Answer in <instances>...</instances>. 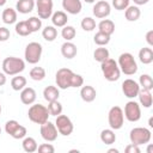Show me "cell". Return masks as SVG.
I'll return each mask as SVG.
<instances>
[{
  "instance_id": "1",
  "label": "cell",
  "mask_w": 153,
  "mask_h": 153,
  "mask_svg": "<svg viewBox=\"0 0 153 153\" xmlns=\"http://www.w3.org/2000/svg\"><path fill=\"white\" fill-rule=\"evenodd\" d=\"M56 86L61 90L69 87H81L84 85V78L80 74L74 73L69 68H60L55 74Z\"/></svg>"
},
{
  "instance_id": "2",
  "label": "cell",
  "mask_w": 153,
  "mask_h": 153,
  "mask_svg": "<svg viewBox=\"0 0 153 153\" xmlns=\"http://www.w3.org/2000/svg\"><path fill=\"white\" fill-rule=\"evenodd\" d=\"M25 69V62L23 59L16 56H8L2 61V72L6 75H17Z\"/></svg>"
},
{
  "instance_id": "3",
  "label": "cell",
  "mask_w": 153,
  "mask_h": 153,
  "mask_svg": "<svg viewBox=\"0 0 153 153\" xmlns=\"http://www.w3.org/2000/svg\"><path fill=\"white\" fill-rule=\"evenodd\" d=\"M100 69H102V73L104 75V78L108 80V81H117L121 76V71H120V67L117 65V62L109 57L106 59L105 61H103L100 63Z\"/></svg>"
},
{
  "instance_id": "4",
  "label": "cell",
  "mask_w": 153,
  "mask_h": 153,
  "mask_svg": "<svg viewBox=\"0 0 153 153\" xmlns=\"http://www.w3.org/2000/svg\"><path fill=\"white\" fill-rule=\"evenodd\" d=\"M49 111L48 108L42 105V104H31V106L29 108L27 111V117L31 122L36 123V124H43L44 122L48 121L49 118Z\"/></svg>"
},
{
  "instance_id": "5",
  "label": "cell",
  "mask_w": 153,
  "mask_h": 153,
  "mask_svg": "<svg viewBox=\"0 0 153 153\" xmlns=\"http://www.w3.org/2000/svg\"><path fill=\"white\" fill-rule=\"evenodd\" d=\"M117 65L120 71L126 75H134L137 72V63L130 53H122L118 56Z\"/></svg>"
},
{
  "instance_id": "6",
  "label": "cell",
  "mask_w": 153,
  "mask_h": 153,
  "mask_svg": "<svg viewBox=\"0 0 153 153\" xmlns=\"http://www.w3.org/2000/svg\"><path fill=\"white\" fill-rule=\"evenodd\" d=\"M152 139V133L148 128L145 127H135L130 130L129 133V140L130 143L141 146V145H147Z\"/></svg>"
},
{
  "instance_id": "7",
  "label": "cell",
  "mask_w": 153,
  "mask_h": 153,
  "mask_svg": "<svg viewBox=\"0 0 153 153\" xmlns=\"http://www.w3.org/2000/svg\"><path fill=\"white\" fill-rule=\"evenodd\" d=\"M42 53H43V48H42L41 43H38V42H30L25 47V51H24L25 61L27 63L36 65V63L39 62V60L42 57Z\"/></svg>"
},
{
  "instance_id": "8",
  "label": "cell",
  "mask_w": 153,
  "mask_h": 153,
  "mask_svg": "<svg viewBox=\"0 0 153 153\" xmlns=\"http://www.w3.org/2000/svg\"><path fill=\"white\" fill-rule=\"evenodd\" d=\"M108 122L111 129L114 130H118L123 127L124 123V115H123V110L122 108L115 105L109 110L108 114Z\"/></svg>"
},
{
  "instance_id": "9",
  "label": "cell",
  "mask_w": 153,
  "mask_h": 153,
  "mask_svg": "<svg viewBox=\"0 0 153 153\" xmlns=\"http://www.w3.org/2000/svg\"><path fill=\"white\" fill-rule=\"evenodd\" d=\"M5 131L12 136L13 139L16 140H19V139H24L27 134V130L24 126L19 124L18 121L16 120H10L5 123Z\"/></svg>"
},
{
  "instance_id": "10",
  "label": "cell",
  "mask_w": 153,
  "mask_h": 153,
  "mask_svg": "<svg viewBox=\"0 0 153 153\" xmlns=\"http://www.w3.org/2000/svg\"><path fill=\"white\" fill-rule=\"evenodd\" d=\"M123 115L129 122H137L141 118V108L140 104L135 100H129L124 105Z\"/></svg>"
},
{
  "instance_id": "11",
  "label": "cell",
  "mask_w": 153,
  "mask_h": 153,
  "mask_svg": "<svg viewBox=\"0 0 153 153\" xmlns=\"http://www.w3.org/2000/svg\"><path fill=\"white\" fill-rule=\"evenodd\" d=\"M55 126L57 128V131L59 134L63 135V136H68L73 133L74 130V126H73V122L72 120L66 116V115H59L56 116V121H55Z\"/></svg>"
},
{
  "instance_id": "12",
  "label": "cell",
  "mask_w": 153,
  "mask_h": 153,
  "mask_svg": "<svg viewBox=\"0 0 153 153\" xmlns=\"http://www.w3.org/2000/svg\"><path fill=\"white\" fill-rule=\"evenodd\" d=\"M36 11L41 19H49L53 14L54 2L53 0H36L35 1Z\"/></svg>"
},
{
  "instance_id": "13",
  "label": "cell",
  "mask_w": 153,
  "mask_h": 153,
  "mask_svg": "<svg viewBox=\"0 0 153 153\" xmlns=\"http://www.w3.org/2000/svg\"><path fill=\"white\" fill-rule=\"evenodd\" d=\"M39 133H41V136L43 140H45L47 142H53L57 139V128L54 123L47 121L44 122L43 124H41V128H39Z\"/></svg>"
},
{
  "instance_id": "14",
  "label": "cell",
  "mask_w": 153,
  "mask_h": 153,
  "mask_svg": "<svg viewBox=\"0 0 153 153\" xmlns=\"http://www.w3.org/2000/svg\"><path fill=\"white\" fill-rule=\"evenodd\" d=\"M139 91H140V85L137 81L129 78L122 82V92L127 98H129V99L135 98L137 96Z\"/></svg>"
},
{
  "instance_id": "15",
  "label": "cell",
  "mask_w": 153,
  "mask_h": 153,
  "mask_svg": "<svg viewBox=\"0 0 153 153\" xmlns=\"http://www.w3.org/2000/svg\"><path fill=\"white\" fill-rule=\"evenodd\" d=\"M92 12H93V16L96 18H99V19H104L106 18L110 12H111V5L105 1V0H100V1H97L94 5H93V8H92Z\"/></svg>"
},
{
  "instance_id": "16",
  "label": "cell",
  "mask_w": 153,
  "mask_h": 153,
  "mask_svg": "<svg viewBox=\"0 0 153 153\" xmlns=\"http://www.w3.org/2000/svg\"><path fill=\"white\" fill-rule=\"evenodd\" d=\"M63 10L69 14H79L82 10L81 0H62Z\"/></svg>"
},
{
  "instance_id": "17",
  "label": "cell",
  "mask_w": 153,
  "mask_h": 153,
  "mask_svg": "<svg viewBox=\"0 0 153 153\" xmlns=\"http://www.w3.org/2000/svg\"><path fill=\"white\" fill-rule=\"evenodd\" d=\"M36 98H37V94H36V91L32 88V87H24L22 91H20V100L23 104L25 105H31L36 102Z\"/></svg>"
},
{
  "instance_id": "18",
  "label": "cell",
  "mask_w": 153,
  "mask_h": 153,
  "mask_svg": "<svg viewBox=\"0 0 153 153\" xmlns=\"http://www.w3.org/2000/svg\"><path fill=\"white\" fill-rule=\"evenodd\" d=\"M61 54L65 59L67 60H71L73 57L76 56L78 54V48L74 43H72L71 41H66L62 45H61Z\"/></svg>"
},
{
  "instance_id": "19",
  "label": "cell",
  "mask_w": 153,
  "mask_h": 153,
  "mask_svg": "<svg viewBox=\"0 0 153 153\" xmlns=\"http://www.w3.org/2000/svg\"><path fill=\"white\" fill-rule=\"evenodd\" d=\"M136 97L139 98V104L142 105L143 108L148 109V108L152 106V104H153V96H152V92L149 90L140 88V91H139Z\"/></svg>"
},
{
  "instance_id": "20",
  "label": "cell",
  "mask_w": 153,
  "mask_h": 153,
  "mask_svg": "<svg viewBox=\"0 0 153 153\" xmlns=\"http://www.w3.org/2000/svg\"><path fill=\"white\" fill-rule=\"evenodd\" d=\"M80 97L84 102L86 103H91L96 99L97 97V91L93 86L91 85H85V86H81L80 88Z\"/></svg>"
},
{
  "instance_id": "21",
  "label": "cell",
  "mask_w": 153,
  "mask_h": 153,
  "mask_svg": "<svg viewBox=\"0 0 153 153\" xmlns=\"http://www.w3.org/2000/svg\"><path fill=\"white\" fill-rule=\"evenodd\" d=\"M50 18H51V23L55 27H63L65 25H67V22H68V16L63 11L53 12Z\"/></svg>"
},
{
  "instance_id": "22",
  "label": "cell",
  "mask_w": 153,
  "mask_h": 153,
  "mask_svg": "<svg viewBox=\"0 0 153 153\" xmlns=\"http://www.w3.org/2000/svg\"><path fill=\"white\" fill-rule=\"evenodd\" d=\"M35 8V0H18L16 4L17 12L22 14H27Z\"/></svg>"
},
{
  "instance_id": "23",
  "label": "cell",
  "mask_w": 153,
  "mask_h": 153,
  "mask_svg": "<svg viewBox=\"0 0 153 153\" xmlns=\"http://www.w3.org/2000/svg\"><path fill=\"white\" fill-rule=\"evenodd\" d=\"M60 97V88L54 85H49L43 90V98L49 103L53 100H57Z\"/></svg>"
},
{
  "instance_id": "24",
  "label": "cell",
  "mask_w": 153,
  "mask_h": 153,
  "mask_svg": "<svg viewBox=\"0 0 153 153\" xmlns=\"http://www.w3.org/2000/svg\"><path fill=\"white\" fill-rule=\"evenodd\" d=\"M139 60L143 65H149L153 62V50L151 47H143L139 50Z\"/></svg>"
},
{
  "instance_id": "25",
  "label": "cell",
  "mask_w": 153,
  "mask_h": 153,
  "mask_svg": "<svg viewBox=\"0 0 153 153\" xmlns=\"http://www.w3.org/2000/svg\"><path fill=\"white\" fill-rule=\"evenodd\" d=\"M140 16H141V11L136 5H133V6L129 5L124 10V17L128 22H136L140 18Z\"/></svg>"
},
{
  "instance_id": "26",
  "label": "cell",
  "mask_w": 153,
  "mask_h": 153,
  "mask_svg": "<svg viewBox=\"0 0 153 153\" xmlns=\"http://www.w3.org/2000/svg\"><path fill=\"white\" fill-rule=\"evenodd\" d=\"M98 31L111 36L115 32V23L110 19H102L98 24Z\"/></svg>"
},
{
  "instance_id": "27",
  "label": "cell",
  "mask_w": 153,
  "mask_h": 153,
  "mask_svg": "<svg viewBox=\"0 0 153 153\" xmlns=\"http://www.w3.org/2000/svg\"><path fill=\"white\" fill-rule=\"evenodd\" d=\"M1 18H2V22H4L5 24H8V25L14 24V23L17 22V11H16L14 8L7 7V8L4 10Z\"/></svg>"
},
{
  "instance_id": "28",
  "label": "cell",
  "mask_w": 153,
  "mask_h": 153,
  "mask_svg": "<svg viewBox=\"0 0 153 153\" xmlns=\"http://www.w3.org/2000/svg\"><path fill=\"white\" fill-rule=\"evenodd\" d=\"M100 141L105 145H112L116 141V134L114 129H103L100 131Z\"/></svg>"
},
{
  "instance_id": "29",
  "label": "cell",
  "mask_w": 153,
  "mask_h": 153,
  "mask_svg": "<svg viewBox=\"0 0 153 153\" xmlns=\"http://www.w3.org/2000/svg\"><path fill=\"white\" fill-rule=\"evenodd\" d=\"M22 146H23V149H24L25 152H27V153H33V152H36V151H37V147H38L36 140H35L33 137H31V136H25V137L23 139Z\"/></svg>"
},
{
  "instance_id": "30",
  "label": "cell",
  "mask_w": 153,
  "mask_h": 153,
  "mask_svg": "<svg viewBox=\"0 0 153 153\" xmlns=\"http://www.w3.org/2000/svg\"><path fill=\"white\" fill-rule=\"evenodd\" d=\"M42 36L47 42H53L57 37V30L54 25H48L42 30Z\"/></svg>"
},
{
  "instance_id": "31",
  "label": "cell",
  "mask_w": 153,
  "mask_h": 153,
  "mask_svg": "<svg viewBox=\"0 0 153 153\" xmlns=\"http://www.w3.org/2000/svg\"><path fill=\"white\" fill-rule=\"evenodd\" d=\"M110 57V53H109V50L106 49V48H104V47H98V48H96V50L93 51V59L97 61V62H99V63H102L103 61H105L106 59H109Z\"/></svg>"
},
{
  "instance_id": "32",
  "label": "cell",
  "mask_w": 153,
  "mask_h": 153,
  "mask_svg": "<svg viewBox=\"0 0 153 153\" xmlns=\"http://www.w3.org/2000/svg\"><path fill=\"white\" fill-rule=\"evenodd\" d=\"M25 86H26V78L25 76L17 74L16 76L12 78V80H11V87L14 91H22Z\"/></svg>"
},
{
  "instance_id": "33",
  "label": "cell",
  "mask_w": 153,
  "mask_h": 153,
  "mask_svg": "<svg viewBox=\"0 0 153 153\" xmlns=\"http://www.w3.org/2000/svg\"><path fill=\"white\" fill-rule=\"evenodd\" d=\"M139 85L140 88H145V90H153V79L149 74H142L139 78Z\"/></svg>"
},
{
  "instance_id": "34",
  "label": "cell",
  "mask_w": 153,
  "mask_h": 153,
  "mask_svg": "<svg viewBox=\"0 0 153 153\" xmlns=\"http://www.w3.org/2000/svg\"><path fill=\"white\" fill-rule=\"evenodd\" d=\"M48 111H49V115L50 116H59L60 114H62V104L59 102V100H53V102H49L48 104Z\"/></svg>"
},
{
  "instance_id": "35",
  "label": "cell",
  "mask_w": 153,
  "mask_h": 153,
  "mask_svg": "<svg viewBox=\"0 0 153 153\" xmlns=\"http://www.w3.org/2000/svg\"><path fill=\"white\" fill-rule=\"evenodd\" d=\"M26 24H27V26H29V29L32 33V32L38 31L42 27V19L39 17H30L26 20Z\"/></svg>"
},
{
  "instance_id": "36",
  "label": "cell",
  "mask_w": 153,
  "mask_h": 153,
  "mask_svg": "<svg viewBox=\"0 0 153 153\" xmlns=\"http://www.w3.org/2000/svg\"><path fill=\"white\" fill-rule=\"evenodd\" d=\"M75 35H76V31L72 25H65L61 30V36L65 41H72L75 37Z\"/></svg>"
},
{
  "instance_id": "37",
  "label": "cell",
  "mask_w": 153,
  "mask_h": 153,
  "mask_svg": "<svg viewBox=\"0 0 153 153\" xmlns=\"http://www.w3.org/2000/svg\"><path fill=\"white\" fill-rule=\"evenodd\" d=\"M30 78L35 81H41L45 78V69L43 67H33L30 71Z\"/></svg>"
},
{
  "instance_id": "38",
  "label": "cell",
  "mask_w": 153,
  "mask_h": 153,
  "mask_svg": "<svg viewBox=\"0 0 153 153\" xmlns=\"http://www.w3.org/2000/svg\"><path fill=\"white\" fill-rule=\"evenodd\" d=\"M14 29H16L17 35L23 36V37L29 36V35L31 33V31H30V29H29V26H27V24H26V20H22V22L16 23V27H14Z\"/></svg>"
},
{
  "instance_id": "39",
  "label": "cell",
  "mask_w": 153,
  "mask_h": 153,
  "mask_svg": "<svg viewBox=\"0 0 153 153\" xmlns=\"http://www.w3.org/2000/svg\"><path fill=\"white\" fill-rule=\"evenodd\" d=\"M110 37H111V36H109V35H106V33H104V32L98 31V32L94 35L93 41H94V43H96L98 47H104V45H106V44L110 42Z\"/></svg>"
},
{
  "instance_id": "40",
  "label": "cell",
  "mask_w": 153,
  "mask_h": 153,
  "mask_svg": "<svg viewBox=\"0 0 153 153\" xmlns=\"http://www.w3.org/2000/svg\"><path fill=\"white\" fill-rule=\"evenodd\" d=\"M96 20L92 17H85L80 23V26L84 31H93L96 29Z\"/></svg>"
},
{
  "instance_id": "41",
  "label": "cell",
  "mask_w": 153,
  "mask_h": 153,
  "mask_svg": "<svg viewBox=\"0 0 153 153\" xmlns=\"http://www.w3.org/2000/svg\"><path fill=\"white\" fill-rule=\"evenodd\" d=\"M129 2H130V0H112L111 1L112 6L117 11H124L129 6Z\"/></svg>"
},
{
  "instance_id": "42",
  "label": "cell",
  "mask_w": 153,
  "mask_h": 153,
  "mask_svg": "<svg viewBox=\"0 0 153 153\" xmlns=\"http://www.w3.org/2000/svg\"><path fill=\"white\" fill-rule=\"evenodd\" d=\"M37 151L39 153H54L55 152V147L51 143H42L37 147Z\"/></svg>"
},
{
  "instance_id": "43",
  "label": "cell",
  "mask_w": 153,
  "mask_h": 153,
  "mask_svg": "<svg viewBox=\"0 0 153 153\" xmlns=\"http://www.w3.org/2000/svg\"><path fill=\"white\" fill-rule=\"evenodd\" d=\"M11 36V32L7 27L0 26V42H6Z\"/></svg>"
},
{
  "instance_id": "44",
  "label": "cell",
  "mask_w": 153,
  "mask_h": 153,
  "mask_svg": "<svg viewBox=\"0 0 153 153\" xmlns=\"http://www.w3.org/2000/svg\"><path fill=\"white\" fill-rule=\"evenodd\" d=\"M124 151H126V153H140V152H141L140 147H139L137 145H134V143H129V145L124 148Z\"/></svg>"
},
{
  "instance_id": "45",
  "label": "cell",
  "mask_w": 153,
  "mask_h": 153,
  "mask_svg": "<svg viewBox=\"0 0 153 153\" xmlns=\"http://www.w3.org/2000/svg\"><path fill=\"white\" fill-rule=\"evenodd\" d=\"M146 42L148 43L149 47H153V30L147 31V33H146Z\"/></svg>"
},
{
  "instance_id": "46",
  "label": "cell",
  "mask_w": 153,
  "mask_h": 153,
  "mask_svg": "<svg viewBox=\"0 0 153 153\" xmlns=\"http://www.w3.org/2000/svg\"><path fill=\"white\" fill-rule=\"evenodd\" d=\"M7 81V78H6V74L4 72H0V86H4Z\"/></svg>"
},
{
  "instance_id": "47",
  "label": "cell",
  "mask_w": 153,
  "mask_h": 153,
  "mask_svg": "<svg viewBox=\"0 0 153 153\" xmlns=\"http://www.w3.org/2000/svg\"><path fill=\"white\" fill-rule=\"evenodd\" d=\"M133 1H134V4L136 6H141V5H146L149 0H133Z\"/></svg>"
},
{
  "instance_id": "48",
  "label": "cell",
  "mask_w": 153,
  "mask_h": 153,
  "mask_svg": "<svg viewBox=\"0 0 153 153\" xmlns=\"http://www.w3.org/2000/svg\"><path fill=\"white\" fill-rule=\"evenodd\" d=\"M108 153H118V149L117 148H109Z\"/></svg>"
},
{
  "instance_id": "49",
  "label": "cell",
  "mask_w": 153,
  "mask_h": 153,
  "mask_svg": "<svg viewBox=\"0 0 153 153\" xmlns=\"http://www.w3.org/2000/svg\"><path fill=\"white\" fill-rule=\"evenodd\" d=\"M6 1H7V0H0V7H1V6H4V5L6 4Z\"/></svg>"
},
{
  "instance_id": "50",
  "label": "cell",
  "mask_w": 153,
  "mask_h": 153,
  "mask_svg": "<svg viewBox=\"0 0 153 153\" xmlns=\"http://www.w3.org/2000/svg\"><path fill=\"white\" fill-rule=\"evenodd\" d=\"M85 2H87V4H92V2H94L96 0H84Z\"/></svg>"
},
{
  "instance_id": "51",
  "label": "cell",
  "mask_w": 153,
  "mask_h": 153,
  "mask_svg": "<svg viewBox=\"0 0 153 153\" xmlns=\"http://www.w3.org/2000/svg\"><path fill=\"white\" fill-rule=\"evenodd\" d=\"M148 123H149V127H153V124H152V117L149 118V121H148Z\"/></svg>"
},
{
  "instance_id": "52",
  "label": "cell",
  "mask_w": 153,
  "mask_h": 153,
  "mask_svg": "<svg viewBox=\"0 0 153 153\" xmlns=\"http://www.w3.org/2000/svg\"><path fill=\"white\" fill-rule=\"evenodd\" d=\"M1 110H2V108H1V104H0V114H1Z\"/></svg>"
},
{
  "instance_id": "53",
  "label": "cell",
  "mask_w": 153,
  "mask_h": 153,
  "mask_svg": "<svg viewBox=\"0 0 153 153\" xmlns=\"http://www.w3.org/2000/svg\"><path fill=\"white\" fill-rule=\"evenodd\" d=\"M0 135H1V128H0Z\"/></svg>"
}]
</instances>
